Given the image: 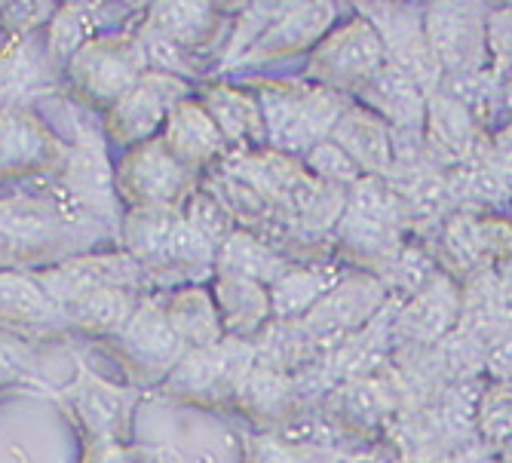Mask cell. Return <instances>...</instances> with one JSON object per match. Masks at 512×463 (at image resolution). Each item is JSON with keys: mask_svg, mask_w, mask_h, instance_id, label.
<instances>
[{"mask_svg": "<svg viewBox=\"0 0 512 463\" xmlns=\"http://www.w3.org/2000/svg\"><path fill=\"white\" fill-rule=\"evenodd\" d=\"M160 142L188 172L203 169L206 163H212L224 151L221 129L215 126L209 111L200 102H194V99H184L169 114Z\"/></svg>", "mask_w": 512, "mask_h": 463, "instance_id": "cell-21", "label": "cell"}, {"mask_svg": "<svg viewBox=\"0 0 512 463\" xmlns=\"http://www.w3.org/2000/svg\"><path fill=\"white\" fill-rule=\"evenodd\" d=\"M329 138L362 169V175L387 178L396 163V132L359 102L347 105Z\"/></svg>", "mask_w": 512, "mask_h": 463, "instance_id": "cell-17", "label": "cell"}, {"mask_svg": "<svg viewBox=\"0 0 512 463\" xmlns=\"http://www.w3.org/2000/svg\"><path fill=\"white\" fill-rule=\"evenodd\" d=\"M344 276L335 267H289L279 280L267 289L270 292V307L273 319L279 322H301L322 295H329Z\"/></svg>", "mask_w": 512, "mask_h": 463, "instance_id": "cell-23", "label": "cell"}, {"mask_svg": "<svg viewBox=\"0 0 512 463\" xmlns=\"http://www.w3.org/2000/svg\"><path fill=\"white\" fill-rule=\"evenodd\" d=\"M488 13L482 4H430L424 31L445 77H479L488 71Z\"/></svg>", "mask_w": 512, "mask_h": 463, "instance_id": "cell-4", "label": "cell"}, {"mask_svg": "<svg viewBox=\"0 0 512 463\" xmlns=\"http://www.w3.org/2000/svg\"><path fill=\"white\" fill-rule=\"evenodd\" d=\"M424 135H427L430 151L451 160L454 166L470 163V160H476V157H482L488 151L485 138L479 132L476 114L463 102L451 99L448 92H442V89L433 92V96H427Z\"/></svg>", "mask_w": 512, "mask_h": 463, "instance_id": "cell-18", "label": "cell"}, {"mask_svg": "<svg viewBox=\"0 0 512 463\" xmlns=\"http://www.w3.org/2000/svg\"><path fill=\"white\" fill-rule=\"evenodd\" d=\"M191 463H221V454H215V451H200V454L191 457Z\"/></svg>", "mask_w": 512, "mask_h": 463, "instance_id": "cell-46", "label": "cell"}, {"mask_svg": "<svg viewBox=\"0 0 512 463\" xmlns=\"http://www.w3.org/2000/svg\"><path fill=\"white\" fill-rule=\"evenodd\" d=\"M476 430L485 445L503 448L512 439V381H488L479 390Z\"/></svg>", "mask_w": 512, "mask_h": 463, "instance_id": "cell-34", "label": "cell"}, {"mask_svg": "<svg viewBox=\"0 0 512 463\" xmlns=\"http://www.w3.org/2000/svg\"><path fill=\"white\" fill-rule=\"evenodd\" d=\"M338 19V10L332 4H301L286 7L273 19V25L249 46V59L270 62L295 56L301 50H316V43L332 31V22Z\"/></svg>", "mask_w": 512, "mask_h": 463, "instance_id": "cell-19", "label": "cell"}, {"mask_svg": "<svg viewBox=\"0 0 512 463\" xmlns=\"http://www.w3.org/2000/svg\"><path fill=\"white\" fill-rule=\"evenodd\" d=\"M22 365H25V350H19L16 341L0 338V384L22 375Z\"/></svg>", "mask_w": 512, "mask_h": 463, "instance_id": "cell-44", "label": "cell"}, {"mask_svg": "<svg viewBox=\"0 0 512 463\" xmlns=\"http://www.w3.org/2000/svg\"><path fill=\"white\" fill-rule=\"evenodd\" d=\"M83 463H142V454L132 451L126 442L114 439H92L86 436V454Z\"/></svg>", "mask_w": 512, "mask_h": 463, "instance_id": "cell-43", "label": "cell"}, {"mask_svg": "<svg viewBox=\"0 0 512 463\" xmlns=\"http://www.w3.org/2000/svg\"><path fill=\"white\" fill-rule=\"evenodd\" d=\"M163 307H166V316L172 322L175 335L184 341L188 350H209L227 338L215 298L200 286L178 289L175 295H169V301Z\"/></svg>", "mask_w": 512, "mask_h": 463, "instance_id": "cell-25", "label": "cell"}, {"mask_svg": "<svg viewBox=\"0 0 512 463\" xmlns=\"http://www.w3.org/2000/svg\"><path fill=\"white\" fill-rule=\"evenodd\" d=\"M356 102L365 105L371 114H378L393 132L399 135H424L427 126V92L417 86L405 71L396 65H384L368 83L356 92Z\"/></svg>", "mask_w": 512, "mask_h": 463, "instance_id": "cell-15", "label": "cell"}, {"mask_svg": "<svg viewBox=\"0 0 512 463\" xmlns=\"http://www.w3.org/2000/svg\"><path fill=\"white\" fill-rule=\"evenodd\" d=\"M252 463H313V457L304 454L301 445H292L276 436H261V439H255Z\"/></svg>", "mask_w": 512, "mask_h": 463, "instance_id": "cell-40", "label": "cell"}, {"mask_svg": "<svg viewBox=\"0 0 512 463\" xmlns=\"http://www.w3.org/2000/svg\"><path fill=\"white\" fill-rule=\"evenodd\" d=\"M62 313V307L46 295L37 276L16 270L0 273V322L4 326H46Z\"/></svg>", "mask_w": 512, "mask_h": 463, "instance_id": "cell-30", "label": "cell"}, {"mask_svg": "<svg viewBox=\"0 0 512 463\" xmlns=\"http://www.w3.org/2000/svg\"><path fill=\"white\" fill-rule=\"evenodd\" d=\"M117 194L138 206H175L194 194V172L184 169L160 138H151L145 145H135L126 151L114 172Z\"/></svg>", "mask_w": 512, "mask_h": 463, "instance_id": "cell-8", "label": "cell"}, {"mask_svg": "<svg viewBox=\"0 0 512 463\" xmlns=\"http://www.w3.org/2000/svg\"><path fill=\"white\" fill-rule=\"evenodd\" d=\"M359 16H365L371 28L378 31L390 65L405 71L427 96L442 89L445 74L430 50V40L424 31V10H414L405 4H365L359 7Z\"/></svg>", "mask_w": 512, "mask_h": 463, "instance_id": "cell-7", "label": "cell"}, {"mask_svg": "<svg viewBox=\"0 0 512 463\" xmlns=\"http://www.w3.org/2000/svg\"><path fill=\"white\" fill-rule=\"evenodd\" d=\"M215 10L206 4H160L148 13V28L154 37L172 46H200L215 31Z\"/></svg>", "mask_w": 512, "mask_h": 463, "instance_id": "cell-31", "label": "cell"}, {"mask_svg": "<svg viewBox=\"0 0 512 463\" xmlns=\"http://www.w3.org/2000/svg\"><path fill=\"white\" fill-rule=\"evenodd\" d=\"M292 267L289 258L279 255L273 246L258 240L252 230H234L215 252V273L224 276H243V280L273 286L279 276Z\"/></svg>", "mask_w": 512, "mask_h": 463, "instance_id": "cell-24", "label": "cell"}, {"mask_svg": "<svg viewBox=\"0 0 512 463\" xmlns=\"http://www.w3.org/2000/svg\"><path fill=\"white\" fill-rule=\"evenodd\" d=\"M138 273V261H132L126 252L123 255H86V258H74L65 261L53 270H43L37 280L46 289L59 307L96 292V289H108V286H123L129 289L135 283Z\"/></svg>", "mask_w": 512, "mask_h": 463, "instance_id": "cell-16", "label": "cell"}, {"mask_svg": "<svg viewBox=\"0 0 512 463\" xmlns=\"http://www.w3.org/2000/svg\"><path fill=\"white\" fill-rule=\"evenodd\" d=\"M191 96V86L175 74H145L126 96L108 111V135L111 142L135 148L154 138L157 129L166 126L169 114Z\"/></svg>", "mask_w": 512, "mask_h": 463, "instance_id": "cell-9", "label": "cell"}, {"mask_svg": "<svg viewBox=\"0 0 512 463\" xmlns=\"http://www.w3.org/2000/svg\"><path fill=\"white\" fill-rule=\"evenodd\" d=\"M89 16L86 7H62L50 19V31H46V56L53 65H68L71 56L89 43Z\"/></svg>", "mask_w": 512, "mask_h": 463, "instance_id": "cell-35", "label": "cell"}, {"mask_svg": "<svg viewBox=\"0 0 512 463\" xmlns=\"http://www.w3.org/2000/svg\"><path fill=\"white\" fill-rule=\"evenodd\" d=\"M65 402L77 414V421L83 424L86 436L126 442L132 408H135L132 390L108 384L99 375H92L89 368H80L77 381L65 390Z\"/></svg>", "mask_w": 512, "mask_h": 463, "instance_id": "cell-14", "label": "cell"}, {"mask_svg": "<svg viewBox=\"0 0 512 463\" xmlns=\"http://www.w3.org/2000/svg\"><path fill=\"white\" fill-rule=\"evenodd\" d=\"M258 365L255 344L224 338L209 350H188L163 381V390L178 399H227L237 396Z\"/></svg>", "mask_w": 512, "mask_h": 463, "instance_id": "cell-6", "label": "cell"}, {"mask_svg": "<svg viewBox=\"0 0 512 463\" xmlns=\"http://www.w3.org/2000/svg\"><path fill=\"white\" fill-rule=\"evenodd\" d=\"M200 105L209 111V117L221 129L224 145L227 142H234V145L258 142V138H264V142H267L261 105H258V99L249 96V92H240V89L224 86V83L206 86L203 96H200Z\"/></svg>", "mask_w": 512, "mask_h": 463, "instance_id": "cell-28", "label": "cell"}, {"mask_svg": "<svg viewBox=\"0 0 512 463\" xmlns=\"http://www.w3.org/2000/svg\"><path fill=\"white\" fill-rule=\"evenodd\" d=\"M482 372L488 381H512V332H503L488 344Z\"/></svg>", "mask_w": 512, "mask_h": 463, "instance_id": "cell-42", "label": "cell"}, {"mask_svg": "<svg viewBox=\"0 0 512 463\" xmlns=\"http://www.w3.org/2000/svg\"><path fill=\"white\" fill-rule=\"evenodd\" d=\"M344 405H347L350 421L356 424H375L393 408L387 390L371 378H353L344 387Z\"/></svg>", "mask_w": 512, "mask_h": 463, "instance_id": "cell-38", "label": "cell"}, {"mask_svg": "<svg viewBox=\"0 0 512 463\" xmlns=\"http://www.w3.org/2000/svg\"><path fill=\"white\" fill-rule=\"evenodd\" d=\"M301 163L307 166V172H310L316 181L329 184V188H341V191L356 188V184L365 178L362 169H359V166L332 142V138H325V142H319Z\"/></svg>", "mask_w": 512, "mask_h": 463, "instance_id": "cell-36", "label": "cell"}, {"mask_svg": "<svg viewBox=\"0 0 512 463\" xmlns=\"http://www.w3.org/2000/svg\"><path fill=\"white\" fill-rule=\"evenodd\" d=\"M53 7H40V4H13L7 10H0V22H4L7 34H28L37 25L53 19Z\"/></svg>", "mask_w": 512, "mask_h": 463, "instance_id": "cell-41", "label": "cell"}, {"mask_svg": "<svg viewBox=\"0 0 512 463\" xmlns=\"http://www.w3.org/2000/svg\"><path fill=\"white\" fill-rule=\"evenodd\" d=\"M135 307L138 304H135L132 289L108 286V289H96V292L65 304L62 313L74 329H80L92 338H114L132 319Z\"/></svg>", "mask_w": 512, "mask_h": 463, "instance_id": "cell-29", "label": "cell"}, {"mask_svg": "<svg viewBox=\"0 0 512 463\" xmlns=\"http://www.w3.org/2000/svg\"><path fill=\"white\" fill-rule=\"evenodd\" d=\"M181 209L175 206H138L123 221V249L132 261L157 267L181 224Z\"/></svg>", "mask_w": 512, "mask_h": 463, "instance_id": "cell-27", "label": "cell"}, {"mask_svg": "<svg viewBox=\"0 0 512 463\" xmlns=\"http://www.w3.org/2000/svg\"><path fill=\"white\" fill-rule=\"evenodd\" d=\"M500 451H503V463H512V439H509Z\"/></svg>", "mask_w": 512, "mask_h": 463, "instance_id": "cell-47", "label": "cell"}, {"mask_svg": "<svg viewBox=\"0 0 512 463\" xmlns=\"http://www.w3.org/2000/svg\"><path fill=\"white\" fill-rule=\"evenodd\" d=\"M221 326L227 338H258L273 319L270 292L261 283L243 280V276H224L215 273V289H212Z\"/></svg>", "mask_w": 512, "mask_h": 463, "instance_id": "cell-22", "label": "cell"}, {"mask_svg": "<svg viewBox=\"0 0 512 463\" xmlns=\"http://www.w3.org/2000/svg\"><path fill=\"white\" fill-rule=\"evenodd\" d=\"M497 316L503 329L512 332V273L497 276Z\"/></svg>", "mask_w": 512, "mask_h": 463, "instance_id": "cell-45", "label": "cell"}, {"mask_svg": "<svg viewBox=\"0 0 512 463\" xmlns=\"http://www.w3.org/2000/svg\"><path fill=\"white\" fill-rule=\"evenodd\" d=\"M237 399L252 418L283 421V414L292 408V378L283 372H273V368L255 365Z\"/></svg>", "mask_w": 512, "mask_h": 463, "instance_id": "cell-32", "label": "cell"}, {"mask_svg": "<svg viewBox=\"0 0 512 463\" xmlns=\"http://www.w3.org/2000/svg\"><path fill=\"white\" fill-rule=\"evenodd\" d=\"M460 310L463 289L451 276L436 273L421 292L408 295V301L396 313L393 341L408 347H436L460 326Z\"/></svg>", "mask_w": 512, "mask_h": 463, "instance_id": "cell-12", "label": "cell"}, {"mask_svg": "<svg viewBox=\"0 0 512 463\" xmlns=\"http://www.w3.org/2000/svg\"><path fill=\"white\" fill-rule=\"evenodd\" d=\"M184 221H188L197 234L203 237V240H209L215 249L234 234V215H230V209L218 200V197H212V194H203V191H194L191 197H188V203H184Z\"/></svg>", "mask_w": 512, "mask_h": 463, "instance_id": "cell-37", "label": "cell"}, {"mask_svg": "<svg viewBox=\"0 0 512 463\" xmlns=\"http://www.w3.org/2000/svg\"><path fill=\"white\" fill-rule=\"evenodd\" d=\"M267 145L286 157H307L332 135L350 99L319 83H267L258 96Z\"/></svg>", "mask_w": 512, "mask_h": 463, "instance_id": "cell-1", "label": "cell"}, {"mask_svg": "<svg viewBox=\"0 0 512 463\" xmlns=\"http://www.w3.org/2000/svg\"><path fill=\"white\" fill-rule=\"evenodd\" d=\"M445 246L460 267L485 273L488 264L512 255V221L460 212L445 227Z\"/></svg>", "mask_w": 512, "mask_h": 463, "instance_id": "cell-20", "label": "cell"}, {"mask_svg": "<svg viewBox=\"0 0 512 463\" xmlns=\"http://www.w3.org/2000/svg\"><path fill=\"white\" fill-rule=\"evenodd\" d=\"M387 304V283L375 273H350L301 319L304 335L322 347L338 350L359 335Z\"/></svg>", "mask_w": 512, "mask_h": 463, "instance_id": "cell-5", "label": "cell"}, {"mask_svg": "<svg viewBox=\"0 0 512 463\" xmlns=\"http://www.w3.org/2000/svg\"><path fill=\"white\" fill-rule=\"evenodd\" d=\"M384 65H387V53L381 46L378 31L371 28L365 16L356 13L353 19H347L341 28H332L316 43V50L310 53L307 74L319 86H329V89L344 92V96H353V92L375 77Z\"/></svg>", "mask_w": 512, "mask_h": 463, "instance_id": "cell-3", "label": "cell"}, {"mask_svg": "<svg viewBox=\"0 0 512 463\" xmlns=\"http://www.w3.org/2000/svg\"><path fill=\"white\" fill-rule=\"evenodd\" d=\"M399 224L396 218H384V215H368V212H356V209H344L335 234L338 243L362 261L371 264H393L402 252L399 243Z\"/></svg>", "mask_w": 512, "mask_h": 463, "instance_id": "cell-26", "label": "cell"}, {"mask_svg": "<svg viewBox=\"0 0 512 463\" xmlns=\"http://www.w3.org/2000/svg\"><path fill=\"white\" fill-rule=\"evenodd\" d=\"M68 151L31 111L7 105L0 111V178L43 175L65 166Z\"/></svg>", "mask_w": 512, "mask_h": 463, "instance_id": "cell-13", "label": "cell"}, {"mask_svg": "<svg viewBox=\"0 0 512 463\" xmlns=\"http://www.w3.org/2000/svg\"><path fill=\"white\" fill-rule=\"evenodd\" d=\"M145 46L132 37H92L68 62L71 83L96 108H114L145 77Z\"/></svg>", "mask_w": 512, "mask_h": 463, "instance_id": "cell-2", "label": "cell"}, {"mask_svg": "<svg viewBox=\"0 0 512 463\" xmlns=\"http://www.w3.org/2000/svg\"><path fill=\"white\" fill-rule=\"evenodd\" d=\"M71 221L37 197L0 200V261H40L65 246Z\"/></svg>", "mask_w": 512, "mask_h": 463, "instance_id": "cell-10", "label": "cell"}, {"mask_svg": "<svg viewBox=\"0 0 512 463\" xmlns=\"http://www.w3.org/2000/svg\"><path fill=\"white\" fill-rule=\"evenodd\" d=\"M111 344L117 347L129 372L145 381L166 378L178 365V359L188 353V347L172 329L166 307L157 301L138 304L132 319L126 322L120 335L111 338Z\"/></svg>", "mask_w": 512, "mask_h": 463, "instance_id": "cell-11", "label": "cell"}, {"mask_svg": "<svg viewBox=\"0 0 512 463\" xmlns=\"http://www.w3.org/2000/svg\"><path fill=\"white\" fill-rule=\"evenodd\" d=\"M488 74L512 77V7H491L488 13Z\"/></svg>", "mask_w": 512, "mask_h": 463, "instance_id": "cell-39", "label": "cell"}, {"mask_svg": "<svg viewBox=\"0 0 512 463\" xmlns=\"http://www.w3.org/2000/svg\"><path fill=\"white\" fill-rule=\"evenodd\" d=\"M43 74V59L28 34L0 37V92L19 96Z\"/></svg>", "mask_w": 512, "mask_h": 463, "instance_id": "cell-33", "label": "cell"}]
</instances>
